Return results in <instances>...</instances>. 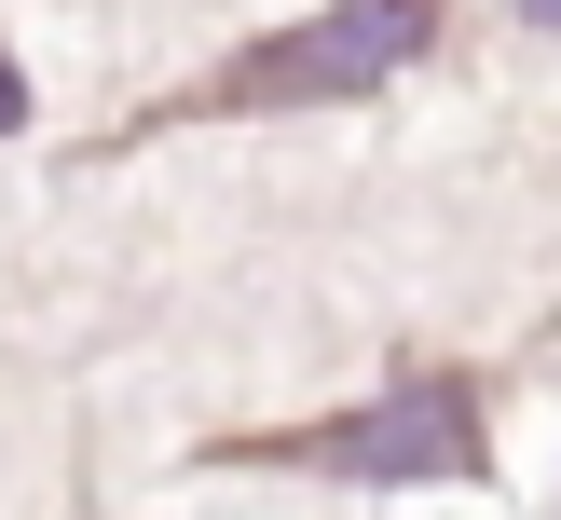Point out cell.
<instances>
[{"mask_svg": "<svg viewBox=\"0 0 561 520\" xmlns=\"http://www.w3.org/2000/svg\"><path fill=\"white\" fill-rule=\"evenodd\" d=\"M425 42H438V0H329V14L247 42L219 82H192V96H164V109H206V124H233V109H329V96L398 82Z\"/></svg>", "mask_w": 561, "mask_h": 520, "instance_id": "1", "label": "cell"}, {"mask_svg": "<svg viewBox=\"0 0 561 520\" xmlns=\"http://www.w3.org/2000/svg\"><path fill=\"white\" fill-rule=\"evenodd\" d=\"M233 452H288V465H329V479H466L480 465V383L425 370L383 411H343V425H301V438H233Z\"/></svg>", "mask_w": 561, "mask_h": 520, "instance_id": "2", "label": "cell"}, {"mask_svg": "<svg viewBox=\"0 0 561 520\" xmlns=\"http://www.w3.org/2000/svg\"><path fill=\"white\" fill-rule=\"evenodd\" d=\"M27 124V82H14V55H0V137H14Z\"/></svg>", "mask_w": 561, "mask_h": 520, "instance_id": "3", "label": "cell"}, {"mask_svg": "<svg viewBox=\"0 0 561 520\" xmlns=\"http://www.w3.org/2000/svg\"><path fill=\"white\" fill-rule=\"evenodd\" d=\"M520 14H535V27H561V0H520Z\"/></svg>", "mask_w": 561, "mask_h": 520, "instance_id": "4", "label": "cell"}]
</instances>
